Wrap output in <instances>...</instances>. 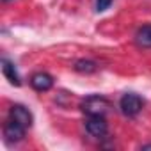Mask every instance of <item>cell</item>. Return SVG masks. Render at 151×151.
<instances>
[{"instance_id": "1", "label": "cell", "mask_w": 151, "mask_h": 151, "mask_svg": "<svg viewBox=\"0 0 151 151\" xmlns=\"http://www.w3.org/2000/svg\"><path fill=\"white\" fill-rule=\"evenodd\" d=\"M80 109L87 116H105L110 110V101L107 98L100 96V94H93V96H87L82 101Z\"/></svg>"}, {"instance_id": "2", "label": "cell", "mask_w": 151, "mask_h": 151, "mask_svg": "<svg viewBox=\"0 0 151 151\" xmlns=\"http://www.w3.org/2000/svg\"><path fill=\"white\" fill-rule=\"evenodd\" d=\"M142 105H144L142 98H140L139 94H135V93H126V94H123V98L119 100V109H121V112H123L124 116H128V117L137 116V114L142 110Z\"/></svg>"}, {"instance_id": "3", "label": "cell", "mask_w": 151, "mask_h": 151, "mask_svg": "<svg viewBox=\"0 0 151 151\" xmlns=\"http://www.w3.org/2000/svg\"><path fill=\"white\" fill-rule=\"evenodd\" d=\"M86 130L89 135H93L96 139L105 137L109 133V124H107L105 116H89L86 121Z\"/></svg>"}, {"instance_id": "4", "label": "cell", "mask_w": 151, "mask_h": 151, "mask_svg": "<svg viewBox=\"0 0 151 151\" xmlns=\"http://www.w3.org/2000/svg\"><path fill=\"white\" fill-rule=\"evenodd\" d=\"M25 126L23 124H20V123H16V121H13L11 117L6 121V124H4V139L7 140V142H20V140H23V137H25Z\"/></svg>"}, {"instance_id": "5", "label": "cell", "mask_w": 151, "mask_h": 151, "mask_svg": "<svg viewBox=\"0 0 151 151\" xmlns=\"http://www.w3.org/2000/svg\"><path fill=\"white\" fill-rule=\"evenodd\" d=\"M30 86L34 91L37 93H46L53 87V77L50 73H45V71H37L30 77Z\"/></svg>"}, {"instance_id": "6", "label": "cell", "mask_w": 151, "mask_h": 151, "mask_svg": "<svg viewBox=\"0 0 151 151\" xmlns=\"http://www.w3.org/2000/svg\"><path fill=\"white\" fill-rule=\"evenodd\" d=\"M9 117H11L13 121H16V123L23 124L25 128H30V126H32V121H34L30 110H29L27 107H23V105H13V107L9 109Z\"/></svg>"}, {"instance_id": "7", "label": "cell", "mask_w": 151, "mask_h": 151, "mask_svg": "<svg viewBox=\"0 0 151 151\" xmlns=\"http://www.w3.org/2000/svg\"><path fill=\"white\" fill-rule=\"evenodd\" d=\"M2 73H4V77L9 80V84H13V86H22V78H20V75H18V69H16V66H14V62H11L9 59H2Z\"/></svg>"}, {"instance_id": "8", "label": "cell", "mask_w": 151, "mask_h": 151, "mask_svg": "<svg viewBox=\"0 0 151 151\" xmlns=\"http://www.w3.org/2000/svg\"><path fill=\"white\" fill-rule=\"evenodd\" d=\"M135 41L142 48H151V25H142L135 34Z\"/></svg>"}, {"instance_id": "9", "label": "cell", "mask_w": 151, "mask_h": 151, "mask_svg": "<svg viewBox=\"0 0 151 151\" xmlns=\"http://www.w3.org/2000/svg\"><path fill=\"white\" fill-rule=\"evenodd\" d=\"M73 68H75V71H78V73H86V75H89V73H94V71L98 69L96 62H93V60H87V59H80V60H77Z\"/></svg>"}, {"instance_id": "10", "label": "cell", "mask_w": 151, "mask_h": 151, "mask_svg": "<svg viewBox=\"0 0 151 151\" xmlns=\"http://www.w3.org/2000/svg\"><path fill=\"white\" fill-rule=\"evenodd\" d=\"M110 4H112V0H96V11H98V13H101V11L109 9V7H110Z\"/></svg>"}, {"instance_id": "11", "label": "cell", "mask_w": 151, "mask_h": 151, "mask_svg": "<svg viewBox=\"0 0 151 151\" xmlns=\"http://www.w3.org/2000/svg\"><path fill=\"white\" fill-rule=\"evenodd\" d=\"M142 149H151V144H147V146H142Z\"/></svg>"}, {"instance_id": "12", "label": "cell", "mask_w": 151, "mask_h": 151, "mask_svg": "<svg viewBox=\"0 0 151 151\" xmlns=\"http://www.w3.org/2000/svg\"><path fill=\"white\" fill-rule=\"evenodd\" d=\"M4 2H11V0H4Z\"/></svg>"}]
</instances>
